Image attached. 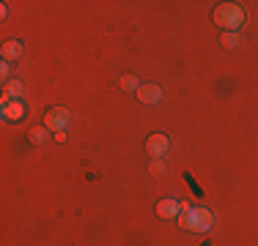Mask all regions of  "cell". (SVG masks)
I'll use <instances>...</instances> for the list:
<instances>
[{
	"label": "cell",
	"mask_w": 258,
	"mask_h": 246,
	"mask_svg": "<svg viewBox=\"0 0 258 246\" xmlns=\"http://www.w3.org/2000/svg\"><path fill=\"white\" fill-rule=\"evenodd\" d=\"M220 44H223L225 49H236L239 44H242V36H239V33H223Z\"/></svg>",
	"instance_id": "cell-11"
},
{
	"label": "cell",
	"mask_w": 258,
	"mask_h": 246,
	"mask_svg": "<svg viewBox=\"0 0 258 246\" xmlns=\"http://www.w3.org/2000/svg\"><path fill=\"white\" fill-rule=\"evenodd\" d=\"M22 93H25V85H22L20 79H9V82H6V90H3V104L14 101V98H22Z\"/></svg>",
	"instance_id": "cell-8"
},
{
	"label": "cell",
	"mask_w": 258,
	"mask_h": 246,
	"mask_svg": "<svg viewBox=\"0 0 258 246\" xmlns=\"http://www.w3.org/2000/svg\"><path fill=\"white\" fill-rule=\"evenodd\" d=\"M179 211H181V202L179 200L165 197V200L157 202V216L159 219H179Z\"/></svg>",
	"instance_id": "cell-5"
},
{
	"label": "cell",
	"mask_w": 258,
	"mask_h": 246,
	"mask_svg": "<svg viewBox=\"0 0 258 246\" xmlns=\"http://www.w3.org/2000/svg\"><path fill=\"white\" fill-rule=\"evenodd\" d=\"M3 118L9 120V123L25 120V104H22L20 98H14V101H6V104H3Z\"/></svg>",
	"instance_id": "cell-6"
},
{
	"label": "cell",
	"mask_w": 258,
	"mask_h": 246,
	"mask_svg": "<svg viewBox=\"0 0 258 246\" xmlns=\"http://www.w3.org/2000/svg\"><path fill=\"white\" fill-rule=\"evenodd\" d=\"M168 148H170V137H165V134H151L146 140V153L151 159H162L168 153Z\"/></svg>",
	"instance_id": "cell-4"
},
{
	"label": "cell",
	"mask_w": 258,
	"mask_h": 246,
	"mask_svg": "<svg viewBox=\"0 0 258 246\" xmlns=\"http://www.w3.org/2000/svg\"><path fill=\"white\" fill-rule=\"evenodd\" d=\"M47 132H50L47 126H33V129H30V134H28V137H30V143H33V145L47 143V140H50V134H47Z\"/></svg>",
	"instance_id": "cell-10"
},
{
	"label": "cell",
	"mask_w": 258,
	"mask_h": 246,
	"mask_svg": "<svg viewBox=\"0 0 258 246\" xmlns=\"http://www.w3.org/2000/svg\"><path fill=\"white\" fill-rule=\"evenodd\" d=\"M138 98H140V104H157L162 98V88L159 85H140Z\"/></svg>",
	"instance_id": "cell-7"
},
{
	"label": "cell",
	"mask_w": 258,
	"mask_h": 246,
	"mask_svg": "<svg viewBox=\"0 0 258 246\" xmlns=\"http://www.w3.org/2000/svg\"><path fill=\"white\" fill-rule=\"evenodd\" d=\"M165 170H168V167H165V162H162V159H151V162H149V172H151L154 178L165 175Z\"/></svg>",
	"instance_id": "cell-12"
},
{
	"label": "cell",
	"mask_w": 258,
	"mask_h": 246,
	"mask_svg": "<svg viewBox=\"0 0 258 246\" xmlns=\"http://www.w3.org/2000/svg\"><path fill=\"white\" fill-rule=\"evenodd\" d=\"M69 123V109L66 107H52V109H47V115H44V126L50 129V132H63V126Z\"/></svg>",
	"instance_id": "cell-3"
},
{
	"label": "cell",
	"mask_w": 258,
	"mask_h": 246,
	"mask_svg": "<svg viewBox=\"0 0 258 246\" xmlns=\"http://www.w3.org/2000/svg\"><path fill=\"white\" fill-rule=\"evenodd\" d=\"M121 88L124 90H138L140 88L138 77H135V74H124V77H121Z\"/></svg>",
	"instance_id": "cell-13"
},
{
	"label": "cell",
	"mask_w": 258,
	"mask_h": 246,
	"mask_svg": "<svg viewBox=\"0 0 258 246\" xmlns=\"http://www.w3.org/2000/svg\"><path fill=\"white\" fill-rule=\"evenodd\" d=\"M179 224L184 227V230H192V232H206V230H212L214 216H212V211H206V208H192L189 202H181V211H179Z\"/></svg>",
	"instance_id": "cell-1"
},
{
	"label": "cell",
	"mask_w": 258,
	"mask_h": 246,
	"mask_svg": "<svg viewBox=\"0 0 258 246\" xmlns=\"http://www.w3.org/2000/svg\"><path fill=\"white\" fill-rule=\"evenodd\" d=\"M212 20L217 28H223L225 33H239V28L244 25V9L239 3H220L214 9Z\"/></svg>",
	"instance_id": "cell-2"
},
{
	"label": "cell",
	"mask_w": 258,
	"mask_h": 246,
	"mask_svg": "<svg viewBox=\"0 0 258 246\" xmlns=\"http://www.w3.org/2000/svg\"><path fill=\"white\" fill-rule=\"evenodd\" d=\"M0 55H3L6 63H11V60H17L22 55V41H6L3 47H0Z\"/></svg>",
	"instance_id": "cell-9"
}]
</instances>
